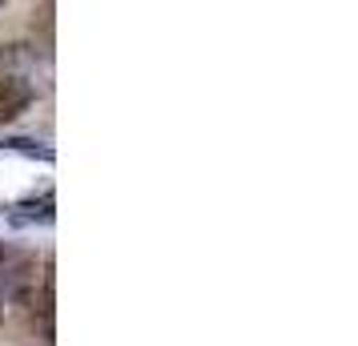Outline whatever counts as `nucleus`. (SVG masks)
Masks as SVG:
<instances>
[{"instance_id": "f257e3e1", "label": "nucleus", "mask_w": 358, "mask_h": 346, "mask_svg": "<svg viewBox=\"0 0 358 346\" xmlns=\"http://www.w3.org/2000/svg\"><path fill=\"white\" fill-rule=\"evenodd\" d=\"M33 101H36V89L24 77H0V125L17 121Z\"/></svg>"}, {"instance_id": "f03ea898", "label": "nucleus", "mask_w": 358, "mask_h": 346, "mask_svg": "<svg viewBox=\"0 0 358 346\" xmlns=\"http://www.w3.org/2000/svg\"><path fill=\"white\" fill-rule=\"evenodd\" d=\"M4 145L17 149V153H24V157H41V161H52V149H49V145H41V141H33V137H8Z\"/></svg>"}, {"instance_id": "7ed1b4c3", "label": "nucleus", "mask_w": 358, "mask_h": 346, "mask_svg": "<svg viewBox=\"0 0 358 346\" xmlns=\"http://www.w3.org/2000/svg\"><path fill=\"white\" fill-rule=\"evenodd\" d=\"M4 306H8V290L0 286V322H4Z\"/></svg>"}]
</instances>
